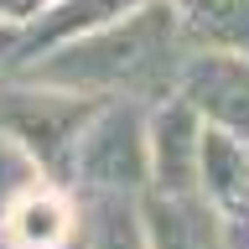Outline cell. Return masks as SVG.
<instances>
[{
  "label": "cell",
  "mask_w": 249,
  "mask_h": 249,
  "mask_svg": "<svg viewBox=\"0 0 249 249\" xmlns=\"http://www.w3.org/2000/svg\"><path fill=\"white\" fill-rule=\"evenodd\" d=\"M177 99L208 130H223V135L249 145V57L187 52L182 73H177Z\"/></svg>",
  "instance_id": "4"
},
{
  "label": "cell",
  "mask_w": 249,
  "mask_h": 249,
  "mask_svg": "<svg viewBox=\"0 0 249 249\" xmlns=\"http://www.w3.org/2000/svg\"><path fill=\"white\" fill-rule=\"evenodd\" d=\"M151 0H57L47 16H36L31 26L21 31H0V78L26 73L31 62H42L47 52L78 42V36H93V31L114 26L120 16L140 11Z\"/></svg>",
  "instance_id": "5"
},
{
  "label": "cell",
  "mask_w": 249,
  "mask_h": 249,
  "mask_svg": "<svg viewBox=\"0 0 249 249\" xmlns=\"http://www.w3.org/2000/svg\"><path fill=\"white\" fill-rule=\"evenodd\" d=\"M68 249H78V239H73V244H68Z\"/></svg>",
  "instance_id": "12"
},
{
  "label": "cell",
  "mask_w": 249,
  "mask_h": 249,
  "mask_svg": "<svg viewBox=\"0 0 249 249\" xmlns=\"http://www.w3.org/2000/svg\"><path fill=\"white\" fill-rule=\"evenodd\" d=\"M187 52L192 47L182 42V21L171 11V0H151V5L120 16L114 26L47 52L42 62H31L16 78L83 93L93 104H114L120 99V104L156 109L177 93V73H182Z\"/></svg>",
  "instance_id": "1"
},
{
  "label": "cell",
  "mask_w": 249,
  "mask_h": 249,
  "mask_svg": "<svg viewBox=\"0 0 249 249\" xmlns=\"http://www.w3.org/2000/svg\"><path fill=\"white\" fill-rule=\"evenodd\" d=\"M78 249H151L140 223V197L120 192H73Z\"/></svg>",
  "instance_id": "9"
},
{
  "label": "cell",
  "mask_w": 249,
  "mask_h": 249,
  "mask_svg": "<svg viewBox=\"0 0 249 249\" xmlns=\"http://www.w3.org/2000/svg\"><path fill=\"white\" fill-rule=\"evenodd\" d=\"M140 223L151 249H229V223L202 197H161L140 192Z\"/></svg>",
  "instance_id": "8"
},
{
  "label": "cell",
  "mask_w": 249,
  "mask_h": 249,
  "mask_svg": "<svg viewBox=\"0 0 249 249\" xmlns=\"http://www.w3.org/2000/svg\"><path fill=\"white\" fill-rule=\"evenodd\" d=\"M202 135H208V124L177 93L151 109V120H145L151 192H161V197H197V187H202Z\"/></svg>",
  "instance_id": "6"
},
{
  "label": "cell",
  "mask_w": 249,
  "mask_h": 249,
  "mask_svg": "<svg viewBox=\"0 0 249 249\" xmlns=\"http://www.w3.org/2000/svg\"><path fill=\"white\" fill-rule=\"evenodd\" d=\"M93 109L99 104L83 99V93L47 89V83H31V78H0V130L36 161V171L52 187H68L73 151L89 130Z\"/></svg>",
  "instance_id": "2"
},
{
  "label": "cell",
  "mask_w": 249,
  "mask_h": 249,
  "mask_svg": "<svg viewBox=\"0 0 249 249\" xmlns=\"http://www.w3.org/2000/svg\"><path fill=\"white\" fill-rule=\"evenodd\" d=\"M78 239V208L68 187H31L0 213V249H68Z\"/></svg>",
  "instance_id": "7"
},
{
  "label": "cell",
  "mask_w": 249,
  "mask_h": 249,
  "mask_svg": "<svg viewBox=\"0 0 249 249\" xmlns=\"http://www.w3.org/2000/svg\"><path fill=\"white\" fill-rule=\"evenodd\" d=\"M42 182H47V177L36 171V161L0 130V213H5L21 192H31V187H42Z\"/></svg>",
  "instance_id": "11"
},
{
  "label": "cell",
  "mask_w": 249,
  "mask_h": 249,
  "mask_svg": "<svg viewBox=\"0 0 249 249\" xmlns=\"http://www.w3.org/2000/svg\"><path fill=\"white\" fill-rule=\"evenodd\" d=\"M192 52H233L249 57V0H171Z\"/></svg>",
  "instance_id": "10"
},
{
  "label": "cell",
  "mask_w": 249,
  "mask_h": 249,
  "mask_svg": "<svg viewBox=\"0 0 249 249\" xmlns=\"http://www.w3.org/2000/svg\"><path fill=\"white\" fill-rule=\"evenodd\" d=\"M145 104H99L89 130L73 151L68 192H120L140 197L151 192V140H145Z\"/></svg>",
  "instance_id": "3"
}]
</instances>
